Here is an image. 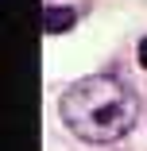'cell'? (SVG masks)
<instances>
[{
	"label": "cell",
	"instance_id": "obj_1",
	"mask_svg": "<svg viewBox=\"0 0 147 151\" xmlns=\"http://www.w3.org/2000/svg\"><path fill=\"white\" fill-rule=\"evenodd\" d=\"M62 124L89 139V143H112L136 124V101L116 78H81L58 97Z\"/></svg>",
	"mask_w": 147,
	"mask_h": 151
},
{
	"label": "cell",
	"instance_id": "obj_2",
	"mask_svg": "<svg viewBox=\"0 0 147 151\" xmlns=\"http://www.w3.org/2000/svg\"><path fill=\"white\" fill-rule=\"evenodd\" d=\"M74 23H77V12L74 8H47L43 12V31L47 35H62V31H70Z\"/></svg>",
	"mask_w": 147,
	"mask_h": 151
},
{
	"label": "cell",
	"instance_id": "obj_3",
	"mask_svg": "<svg viewBox=\"0 0 147 151\" xmlns=\"http://www.w3.org/2000/svg\"><path fill=\"white\" fill-rule=\"evenodd\" d=\"M139 66H143V70H147V39H143V43H139Z\"/></svg>",
	"mask_w": 147,
	"mask_h": 151
}]
</instances>
